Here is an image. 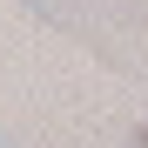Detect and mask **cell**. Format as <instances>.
<instances>
[{
	"label": "cell",
	"instance_id": "1",
	"mask_svg": "<svg viewBox=\"0 0 148 148\" xmlns=\"http://www.w3.org/2000/svg\"><path fill=\"white\" fill-rule=\"evenodd\" d=\"M141 148H148V128H141Z\"/></svg>",
	"mask_w": 148,
	"mask_h": 148
}]
</instances>
